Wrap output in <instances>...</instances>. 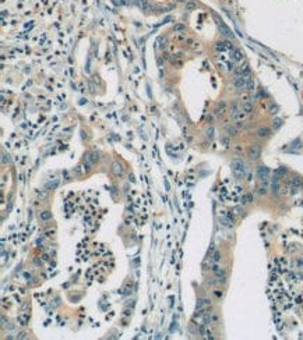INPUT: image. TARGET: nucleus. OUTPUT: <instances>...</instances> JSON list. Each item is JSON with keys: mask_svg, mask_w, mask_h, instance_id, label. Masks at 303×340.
<instances>
[{"mask_svg": "<svg viewBox=\"0 0 303 340\" xmlns=\"http://www.w3.org/2000/svg\"><path fill=\"white\" fill-rule=\"evenodd\" d=\"M230 167H232V173L236 179H243L246 176V164L242 159H233L230 163Z\"/></svg>", "mask_w": 303, "mask_h": 340, "instance_id": "nucleus-1", "label": "nucleus"}, {"mask_svg": "<svg viewBox=\"0 0 303 340\" xmlns=\"http://www.w3.org/2000/svg\"><path fill=\"white\" fill-rule=\"evenodd\" d=\"M246 78H247V75H235V78H233L235 88L239 89V91L246 89Z\"/></svg>", "mask_w": 303, "mask_h": 340, "instance_id": "nucleus-2", "label": "nucleus"}, {"mask_svg": "<svg viewBox=\"0 0 303 340\" xmlns=\"http://www.w3.org/2000/svg\"><path fill=\"white\" fill-rule=\"evenodd\" d=\"M260 156H261V148L257 145V144H253L249 149V158L251 159V161H257Z\"/></svg>", "mask_w": 303, "mask_h": 340, "instance_id": "nucleus-3", "label": "nucleus"}, {"mask_svg": "<svg viewBox=\"0 0 303 340\" xmlns=\"http://www.w3.org/2000/svg\"><path fill=\"white\" fill-rule=\"evenodd\" d=\"M217 24H218V28L219 31L222 32L223 36H226V38H233V34H232V31L229 29V28L223 24V21H221V20H217Z\"/></svg>", "mask_w": 303, "mask_h": 340, "instance_id": "nucleus-4", "label": "nucleus"}, {"mask_svg": "<svg viewBox=\"0 0 303 340\" xmlns=\"http://www.w3.org/2000/svg\"><path fill=\"white\" fill-rule=\"evenodd\" d=\"M268 174H270V169L268 167H265V166H260V167H257V176H258V179H260L263 183L267 181Z\"/></svg>", "mask_w": 303, "mask_h": 340, "instance_id": "nucleus-5", "label": "nucleus"}, {"mask_svg": "<svg viewBox=\"0 0 303 340\" xmlns=\"http://www.w3.org/2000/svg\"><path fill=\"white\" fill-rule=\"evenodd\" d=\"M256 135L258 138H268L271 135V128L268 127H260L257 131H256Z\"/></svg>", "mask_w": 303, "mask_h": 340, "instance_id": "nucleus-6", "label": "nucleus"}, {"mask_svg": "<svg viewBox=\"0 0 303 340\" xmlns=\"http://www.w3.org/2000/svg\"><path fill=\"white\" fill-rule=\"evenodd\" d=\"M225 112H226V103L222 100V102H219V105L217 106V109L214 110V115L217 116V117H221Z\"/></svg>", "mask_w": 303, "mask_h": 340, "instance_id": "nucleus-7", "label": "nucleus"}, {"mask_svg": "<svg viewBox=\"0 0 303 340\" xmlns=\"http://www.w3.org/2000/svg\"><path fill=\"white\" fill-rule=\"evenodd\" d=\"M136 3L138 4V7L141 8L142 11H148L151 8V4L148 0H136Z\"/></svg>", "mask_w": 303, "mask_h": 340, "instance_id": "nucleus-8", "label": "nucleus"}, {"mask_svg": "<svg viewBox=\"0 0 303 340\" xmlns=\"http://www.w3.org/2000/svg\"><path fill=\"white\" fill-rule=\"evenodd\" d=\"M211 307V300L210 298H200L197 302V308H210Z\"/></svg>", "mask_w": 303, "mask_h": 340, "instance_id": "nucleus-9", "label": "nucleus"}, {"mask_svg": "<svg viewBox=\"0 0 303 340\" xmlns=\"http://www.w3.org/2000/svg\"><path fill=\"white\" fill-rule=\"evenodd\" d=\"M112 173H113L115 176H122V174H123V167H122V164L117 163V162H115V163L112 164Z\"/></svg>", "mask_w": 303, "mask_h": 340, "instance_id": "nucleus-10", "label": "nucleus"}, {"mask_svg": "<svg viewBox=\"0 0 303 340\" xmlns=\"http://www.w3.org/2000/svg\"><path fill=\"white\" fill-rule=\"evenodd\" d=\"M242 110L245 112L246 115H250V113L253 112V103H251V102H249V100L243 102V103H242Z\"/></svg>", "mask_w": 303, "mask_h": 340, "instance_id": "nucleus-11", "label": "nucleus"}, {"mask_svg": "<svg viewBox=\"0 0 303 340\" xmlns=\"http://www.w3.org/2000/svg\"><path fill=\"white\" fill-rule=\"evenodd\" d=\"M254 87H256V85H254V80L250 75H247V78H246V89H247L249 92H253Z\"/></svg>", "mask_w": 303, "mask_h": 340, "instance_id": "nucleus-12", "label": "nucleus"}, {"mask_svg": "<svg viewBox=\"0 0 303 340\" xmlns=\"http://www.w3.org/2000/svg\"><path fill=\"white\" fill-rule=\"evenodd\" d=\"M232 59H233V61H242L243 53L239 49H233L232 50Z\"/></svg>", "mask_w": 303, "mask_h": 340, "instance_id": "nucleus-13", "label": "nucleus"}, {"mask_svg": "<svg viewBox=\"0 0 303 340\" xmlns=\"http://www.w3.org/2000/svg\"><path fill=\"white\" fill-rule=\"evenodd\" d=\"M28 322H30V315H28V314H21V315L18 317V323H20V325L25 326Z\"/></svg>", "mask_w": 303, "mask_h": 340, "instance_id": "nucleus-14", "label": "nucleus"}, {"mask_svg": "<svg viewBox=\"0 0 303 340\" xmlns=\"http://www.w3.org/2000/svg\"><path fill=\"white\" fill-rule=\"evenodd\" d=\"M239 71H240V74L242 75H250V67L247 63H245V64H242L240 67H239Z\"/></svg>", "mask_w": 303, "mask_h": 340, "instance_id": "nucleus-15", "label": "nucleus"}, {"mask_svg": "<svg viewBox=\"0 0 303 340\" xmlns=\"http://www.w3.org/2000/svg\"><path fill=\"white\" fill-rule=\"evenodd\" d=\"M229 110H230V115H232V117H235V116H236L239 112H240V110H239V106H238V103H236V102H232Z\"/></svg>", "mask_w": 303, "mask_h": 340, "instance_id": "nucleus-16", "label": "nucleus"}, {"mask_svg": "<svg viewBox=\"0 0 303 340\" xmlns=\"http://www.w3.org/2000/svg\"><path fill=\"white\" fill-rule=\"evenodd\" d=\"M251 201H253V195L249 194V192H247V194H245V195L242 197V204H243V205H246V204H250Z\"/></svg>", "mask_w": 303, "mask_h": 340, "instance_id": "nucleus-17", "label": "nucleus"}, {"mask_svg": "<svg viewBox=\"0 0 303 340\" xmlns=\"http://www.w3.org/2000/svg\"><path fill=\"white\" fill-rule=\"evenodd\" d=\"M39 218L42 219V220H49V219H52V212H49V210H43V212H41Z\"/></svg>", "mask_w": 303, "mask_h": 340, "instance_id": "nucleus-18", "label": "nucleus"}, {"mask_svg": "<svg viewBox=\"0 0 303 340\" xmlns=\"http://www.w3.org/2000/svg\"><path fill=\"white\" fill-rule=\"evenodd\" d=\"M87 159H88L89 161V163H92V164H95L96 162H98V159H99V158H98V153H89L88 156H87Z\"/></svg>", "mask_w": 303, "mask_h": 340, "instance_id": "nucleus-19", "label": "nucleus"}, {"mask_svg": "<svg viewBox=\"0 0 303 340\" xmlns=\"http://www.w3.org/2000/svg\"><path fill=\"white\" fill-rule=\"evenodd\" d=\"M58 185H59V180L55 179L53 181H49V183L46 184V188L48 190H55V188H58Z\"/></svg>", "mask_w": 303, "mask_h": 340, "instance_id": "nucleus-20", "label": "nucleus"}, {"mask_svg": "<svg viewBox=\"0 0 303 340\" xmlns=\"http://www.w3.org/2000/svg\"><path fill=\"white\" fill-rule=\"evenodd\" d=\"M221 258H222V254H221L219 251H215L214 255H212V262H214V264H218L219 261H221Z\"/></svg>", "mask_w": 303, "mask_h": 340, "instance_id": "nucleus-21", "label": "nucleus"}, {"mask_svg": "<svg viewBox=\"0 0 303 340\" xmlns=\"http://www.w3.org/2000/svg\"><path fill=\"white\" fill-rule=\"evenodd\" d=\"M215 49L219 50V52H223V50H226V42H218L217 43V46H215Z\"/></svg>", "mask_w": 303, "mask_h": 340, "instance_id": "nucleus-22", "label": "nucleus"}, {"mask_svg": "<svg viewBox=\"0 0 303 340\" xmlns=\"http://www.w3.org/2000/svg\"><path fill=\"white\" fill-rule=\"evenodd\" d=\"M196 7H197L196 3H193V2H189V3H186V10H187V11H192V10H194Z\"/></svg>", "mask_w": 303, "mask_h": 340, "instance_id": "nucleus-23", "label": "nucleus"}, {"mask_svg": "<svg viewBox=\"0 0 303 340\" xmlns=\"http://www.w3.org/2000/svg\"><path fill=\"white\" fill-rule=\"evenodd\" d=\"M292 183H293V185H295V187H300V183H302V180H300L298 176H293V179H292Z\"/></svg>", "mask_w": 303, "mask_h": 340, "instance_id": "nucleus-24", "label": "nucleus"}, {"mask_svg": "<svg viewBox=\"0 0 303 340\" xmlns=\"http://www.w3.org/2000/svg\"><path fill=\"white\" fill-rule=\"evenodd\" d=\"M267 191H268V190H267V185H260V187H258V194L260 195H264V194H267Z\"/></svg>", "mask_w": 303, "mask_h": 340, "instance_id": "nucleus-25", "label": "nucleus"}, {"mask_svg": "<svg viewBox=\"0 0 303 340\" xmlns=\"http://www.w3.org/2000/svg\"><path fill=\"white\" fill-rule=\"evenodd\" d=\"M207 138L208 139H212V138H214V128H212V127H210V128L207 130Z\"/></svg>", "mask_w": 303, "mask_h": 340, "instance_id": "nucleus-26", "label": "nucleus"}, {"mask_svg": "<svg viewBox=\"0 0 303 340\" xmlns=\"http://www.w3.org/2000/svg\"><path fill=\"white\" fill-rule=\"evenodd\" d=\"M281 124H282V120H280V118H275V120H274V127H275V128L281 127Z\"/></svg>", "mask_w": 303, "mask_h": 340, "instance_id": "nucleus-27", "label": "nucleus"}, {"mask_svg": "<svg viewBox=\"0 0 303 340\" xmlns=\"http://www.w3.org/2000/svg\"><path fill=\"white\" fill-rule=\"evenodd\" d=\"M173 29H175V31H183V29H184V25H183V24H177V25H175V27H173Z\"/></svg>", "mask_w": 303, "mask_h": 340, "instance_id": "nucleus-28", "label": "nucleus"}, {"mask_svg": "<svg viewBox=\"0 0 303 340\" xmlns=\"http://www.w3.org/2000/svg\"><path fill=\"white\" fill-rule=\"evenodd\" d=\"M39 198H41V199H46V198H48V192H46V191L39 192Z\"/></svg>", "mask_w": 303, "mask_h": 340, "instance_id": "nucleus-29", "label": "nucleus"}, {"mask_svg": "<svg viewBox=\"0 0 303 340\" xmlns=\"http://www.w3.org/2000/svg\"><path fill=\"white\" fill-rule=\"evenodd\" d=\"M228 133H229V135H236V130L232 127H228Z\"/></svg>", "mask_w": 303, "mask_h": 340, "instance_id": "nucleus-30", "label": "nucleus"}, {"mask_svg": "<svg viewBox=\"0 0 303 340\" xmlns=\"http://www.w3.org/2000/svg\"><path fill=\"white\" fill-rule=\"evenodd\" d=\"M17 337H18V339H25V337H27V332H20Z\"/></svg>", "mask_w": 303, "mask_h": 340, "instance_id": "nucleus-31", "label": "nucleus"}, {"mask_svg": "<svg viewBox=\"0 0 303 340\" xmlns=\"http://www.w3.org/2000/svg\"><path fill=\"white\" fill-rule=\"evenodd\" d=\"M159 42L162 43V45H161V47H162V49H165V47H166V39H165V38H164V39L161 38V39H159Z\"/></svg>", "mask_w": 303, "mask_h": 340, "instance_id": "nucleus-32", "label": "nucleus"}, {"mask_svg": "<svg viewBox=\"0 0 303 340\" xmlns=\"http://www.w3.org/2000/svg\"><path fill=\"white\" fill-rule=\"evenodd\" d=\"M214 294L217 296V297H218V298H221V297H222V296H223V293H222V291H221V290H219V291H218V290H214Z\"/></svg>", "mask_w": 303, "mask_h": 340, "instance_id": "nucleus-33", "label": "nucleus"}, {"mask_svg": "<svg viewBox=\"0 0 303 340\" xmlns=\"http://www.w3.org/2000/svg\"><path fill=\"white\" fill-rule=\"evenodd\" d=\"M131 3V0H120V4H130Z\"/></svg>", "mask_w": 303, "mask_h": 340, "instance_id": "nucleus-34", "label": "nucleus"}, {"mask_svg": "<svg viewBox=\"0 0 303 340\" xmlns=\"http://www.w3.org/2000/svg\"><path fill=\"white\" fill-rule=\"evenodd\" d=\"M228 69H229V71L235 70V64H233V63H229V64H228Z\"/></svg>", "mask_w": 303, "mask_h": 340, "instance_id": "nucleus-35", "label": "nucleus"}, {"mask_svg": "<svg viewBox=\"0 0 303 340\" xmlns=\"http://www.w3.org/2000/svg\"><path fill=\"white\" fill-rule=\"evenodd\" d=\"M271 113H273V115H276V113H278V107H271Z\"/></svg>", "mask_w": 303, "mask_h": 340, "instance_id": "nucleus-36", "label": "nucleus"}, {"mask_svg": "<svg viewBox=\"0 0 303 340\" xmlns=\"http://www.w3.org/2000/svg\"><path fill=\"white\" fill-rule=\"evenodd\" d=\"M235 212H236V213H242V208L236 207V208H235Z\"/></svg>", "mask_w": 303, "mask_h": 340, "instance_id": "nucleus-37", "label": "nucleus"}, {"mask_svg": "<svg viewBox=\"0 0 303 340\" xmlns=\"http://www.w3.org/2000/svg\"><path fill=\"white\" fill-rule=\"evenodd\" d=\"M34 262H35V264H36V265H42V261H39L38 258H35V259H34Z\"/></svg>", "mask_w": 303, "mask_h": 340, "instance_id": "nucleus-38", "label": "nucleus"}, {"mask_svg": "<svg viewBox=\"0 0 303 340\" xmlns=\"http://www.w3.org/2000/svg\"><path fill=\"white\" fill-rule=\"evenodd\" d=\"M130 314H131V312H130V311H129V310H126V311H124V315H126V317H127V315H130Z\"/></svg>", "mask_w": 303, "mask_h": 340, "instance_id": "nucleus-39", "label": "nucleus"}]
</instances>
